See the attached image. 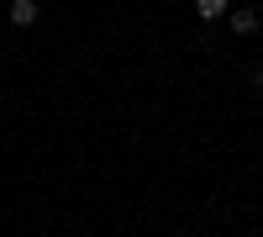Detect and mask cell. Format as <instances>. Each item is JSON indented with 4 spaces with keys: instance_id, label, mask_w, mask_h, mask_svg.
I'll return each mask as SVG.
<instances>
[{
    "instance_id": "1",
    "label": "cell",
    "mask_w": 263,
    "mask_h": 237,
    "mask_svg": "<svg viewBox=\"0 0 263 237\" xmlns=\"http://www.w3.org/2000/svg\"><path fill=\"white\" fill-rule=\"evenodd\" d=\"M37 16H42V6H37V0H11V27H16V32L37 27Z\"/></svg>"
},
{
    "instance_id": "2",
    "label": "cell",
    "mask_w": 263,
    "mask_h": 237,
    "mask_svg": "<svg viewBox=\"0 0 263 237\" xmlns=\"http://www.w3.org/2000/svg\"><path fill=\"white\" fill-rule=\"evenodd\" d=\"M232 32H237V37H253V32H258V11H253V6H237V11H232Z\"/></svg>"
},
{
    "instance_id": "3",
    "label": "cell",
    "mask_w": 263,
    "mask_h": 237,
    "mask_svg": "<svg viewBox=\"0 0 263 237\" xmlns=\"http://www.w3.org/2000/svg\"><path fill=\"white\" fill-rule=\"evenodd\" d=\"M227 11H232V0H195V16H200V21H216Z\"/></svg>"
},
{
    "instance_id": "4",
    "label": "cell",
    "mask_w": 263,
    "mask_h": 237,
    "mask_svg": "<svg viewBox=\"0 0 263 237\" xmlns=\"http://www.w3.org/2000/svg\"><path fill=\"white\" fill-rule=\"evenodd\" d=\"M253 90H258V95H263V69H253Z\"/></svg>"
}]
</instances>
